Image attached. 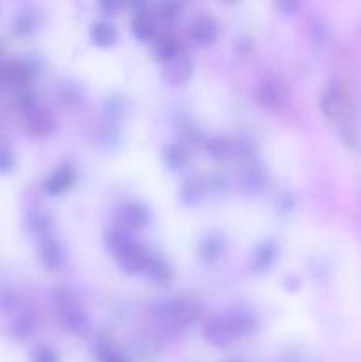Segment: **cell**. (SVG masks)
Here are the masks:
<instances>
[{"mask_svg":"<svg viewBox=\"0 0 361 362\" xmlns=\"http://www.w3.org/2000/svg\"><path fill=\"white\" fill-rule=\"evenodd\" d=\"M193 60L186 55V53L180 52L179 55L173 60H170L168 64H165V69H163V80L166 81L172 87H180V85L188 83L193 76Z\"/></svg>","mask_w":361,"mask_h":362,"instance_id":"obj_8","label":"cell"},{"mask_svg":"<svg viewBox=\"0 0 361 362\" xmlns=\"http://www.w3.org/2000/svg\"><path fill=\"white\" fill-rule=\"evenodd\" d=\"M35 327H38L35 317H32V315H25V317H21L20 320L14 324V332H16V336H20V338H27V336L34 334Z\"/></svg>","mask_w":361,"mask_h":362,"instance_id":"obj_34","label":"cell"},{"mask_svg":"<svg viewBox=\"0 0 361 362\" xmlns=\"http://www.w3.org/2000/svg\"><path fill=\"white\" fill-rule=\"evenodd\" d=\"M52 300L53 304H55L60 325H62L67 332H71V334H85V332L88 331L91 322H88L87 313H85V310L80 306L76 297H74L69 290H53Z\"/></svg>","mask_w":361,"mask_h":362,"instance_id":"obj_1","label":"cell"},{"mask_svg":"<svg viewBox=\"0 0 361 362\" xmlns=\"http://www.w3.org/2000/svg\"><path fill=\"white\" fill-rule=\"evenodd\" d=\"M30 362H60L59 354L55 349L48 345H38L32 350Z\"/></svg>","mask_w":361,"mask_h":362,"instance_id":"obj_32","label":"cell"},{"mask_svg":"<svg viewBox=\"0 0 361 362\" xmlns=\"http://www.w3.org/2000/svg\"><path fill=\"white\" fill-rule=\"evenodd\" d=\"M52 226H53V219L52 216L46 214V212L35 211L32 212V214H28L27 230L30 233H34V235H38L39 239L52 235V233H50L52 232Z\"/></svg>","mask_w":361,"mask_h":362,"instance_id":"obj_26","label":"cell"},{"mask_svg":"<svg viewBox=\"0 0 361 362\" xmlns=\"http://www.w3.org/2000/svg\"><path fill=\"white\" fill-rule=\"evenodd\" d=\"M57 120L52 115V112L45 108H38L35 112L28 113V129L32 131V134L39 138H46L55 131Z\"/></svg>","mask_w":361,"mask_h":362,"instance_id":"obj_19","label":"cell"},{"mask_svg":"<svg viewBox=\"0 0 361 362\" xmlns=\"http://www.w3.org/2000/svg\"><path fill=\"white\" fill-rule=\"evenodd\" d=\"M180 300L177 297L170 299H161L151 306V315L158 324L166 325V327L179 329V315H180Z\"/></svg>","mask_w":361,"mask_h":362,"instance_id":"obj_16","label":"cell"},{"mask_svg":"<svg viewBox=\"0 0 361 362\" xmlns=\"http://www.w3.org/2000/svg\"><path fill=\"white\" fill-rule=\"evenodd\" d=\"M275 207L278 211V214H290L294 211V207H296V198L289 191H283V193H280L276 197Z\"/></svg>","mask_w":361,"mask_h":362,"instance_id":"obj_35","label":"cell"},{"mask_svg":"<svg viewBox=\"0 0 361 362\" xmlns=\"http://www.w3.org/2000/svg\"><path fill=\"white\" fill-rule=\"evenodd\" d=\"M59 99L66 108L80 110L87 105V92L78 81L67 80L60 85Z\"/></svg>","mask_w":361,"mask_h":362,"instance_id":"obj_18","label":"cell"},{"mask_svg":"<svg viewBox=\"0 0 361 362\" xmlns=\"http://www.w3.org/2000/svg\"><path fill=\"white\" fill-rule=\"evenodd\" d=\"M94 354L99 362H127L115 345L106 338H98L94 343Z\"/></svg>","mask_w":361,"mask_h":362,"instance_id":"obj_28","label":"cell"},{"mask_svg":"<svg viewBox=\"0 0 361 362\" xmlns=\"http://www.w3.org/2000/svg\"><path fill=\"white\" fill-rule=\"evenodd\" d=\"M183 6L179 2H163L158 6V16L165 21H176L180 16Z\"/></svg>","mask_w":361,"mask_h":362,"instance_id":"obj_33","label":"cell"},{"mask_svg":"<svg viewBox=\"0 0 361 362\" xmlns=\"http://www.w3.org/2000/svg\"><path fill=\"white\" fill-rule=\"evenodd\" d=\"M88 37H91L92 45L106 49L117 45V41H119V30H117L112 21L98 20L91 25Z\"/></svg>","mask_w":361,"mask_h":362,"instance_id":"obj_17","label":"cell"},{"mask_svg":"<svg viewBox=\"0 0 361 362\" xmlns=\"http://www.w3.org/2000/svg\"><path fill=\"white\" fill-rule=\"evenodd\" d=\"M14 165H16V159L13 152L6 147H0V173L13 172Z\"/></svg>","mask_w":361,"mask_h":362,"instance_id":"obj_36","label":"cell"},{"mask_svg":"<svg viewBox=\"0 0 361 362\" xmlns=\"http://www.w3.org/2000/svg\"><path fill=\"white\" fill-rule=\"evenodd\" d=\"M225 320L229 324L234 339L250 338V336H255L260 331V320H258V317L251 310L239 308V310L225 315Z\"/></svg>","mask_w":361,"mask_h":362,"instance_id":"obj_6","label":"cell"},{"mask_svg":"<svg viewBox=\"0 0 361 362\" xmlns=\"http://www.w3.org/2000/svg\"><path fill=\"white\" fill-rule=\"evenodd\" d=\"M255 94H257V101L269 110H280L289 103V88L278 78H264L257 85Z\"/></svg>","mask_w":361,"mask_h":362,"instance_id":"obj_3","label":"cell"},{"mask_svg":"<svg viewBox=\"0 0 361 362\" xmlns=\"http://www.w3.org/2000/svg\"><path fill=\"white\" fill-rule=\"evenodd\" d=\"M202 306L195 299H183L180 300V315H179V329L190 327L191 324L200 318Z\"/></svg>","mask_w":361,"mask_h":362,"instance_id":"obj_29","label":"cell"},{"mask_svg":"<svg viewBox=\"0 0 361 362\" xmlns=\"http://www.w3.org/2000/svg\"><path fill=\"white\" fill-rule=\"evenodd\" d=\"M234 144V156H239L243 159H250L257 154L258 147H257V141L246 133H239L236 138L232 140Z\"/></svg>","mask_w":361,"mask_h":362,"instance_id":"obj_31","label":"cell"},{"mask_svg":"<svg viewBox=\"0 0 361 362\" xmlns=\"http://www.w3.org/2000/svg\"><path fill=\"white\" fill-rule=\"evenodd\" d=\"M142 274L145 276V279H147V281L154 283V285H159V286H165V285H170V283H172L173 269H172V265H170L168 262L161 257V255L152 253L151 251L147 257V262H145V265H144V271H142Z\"/></svg>","mask_w":361,"mask_h":362,"instance_id":"obj_13","label":"cell"},{"mask_svg":"<svg viewBox=\"0 0 361 362\" xmlns=\"http://www.w3.org/2000/svg\"><path fill=\"white\" fill-rule=\"evenodd\" d=\"M227 239L219 232H209L198 243V257L205 264H214L225 255Z\"/></svg>","mask_w":361,"mask_h":362,"instance_id":"obj_14","label":"cell"},{"mask_svg":"<svg viewBox=\"0 0 361 362\" xmlns=\"http://www.w3.org/2000/svg\"><path fill=\"white\" fill-rule=\"evenodd\" d=\"M119 219L122 226L133 230L147 228L152 221V212L144 202H126L119 211Z\"/></svg>","mask_w":361,"mask_h":362,"instance_id":"obj_10","label":"cell"},{"mask_svg":"<svg viewBox=\"0 0 361 362\" xmlns=\"http://www.w3.org/2000/svg\"><path fill=\"white\" fill-rule=\"evenodd\" d=\"M38 258L46 271H59L66 264L67 253L59 239H55L53 235H48L39 239Z\"/></svg>","mask_w":361,"mask_h":362,"instance_id":"obj_5","label":"cell"},{"mask_svg":"<svg viewBox=\"0 0 361 362\" xmlns=\"http://www.w3.org/2000/svg\"><path fill=\"white\" fill-rule=\"evenodd\" d=\"M152 52H154V59L158 60V62L168 64L170 60H173L180 53L179 41L170 34L159 35V37L154 39Z\"/></svg>","mask_w":361,"mask_h":362,"instance_id":"obj_23","label":"cell"},{"mask_svg":"<svg viewBox=\"0 0 361 362\" xmlns=\"http://www.w3.org/2000/svg\"><path fill=\"white\" fill-rule=\"evenodd\" d=\"M122 7L124 4L117 2V0H103V2L98 4V9L103 16H115Z\"/></svg>","mask_w":361,"mask_h":362,"instance_id":"obj_38","label":"cell"},{"mask_svg":"<svg viewBox=\"0 0 361 362\" xmlns=\"http://www.w3.org/2000/svg\"><path fill=\"white\" fill-rule=\"evenodd\" d=\"M39 27V20L34 13H20L13 21V32L20 37L32 35Z\"/></svg>","mask_w":361,"mask_h":362,"instance_id":"obj_30","label":"cell"},{"mask_svg":"<svg viewBox=\"0 0 361 362\" xmlns=\"http://www.w3.org/2000/svg\"><path fill=\"white\" fill-rule=\"evenodd\" d=\"M280 257V246L276 240L265 239L260 240L257 246L253 247L250 255V271L253 274H265L273 269Z\"/></svg>","mask_w":361,"mask_h":362,"instance_id":"obj_4","label":"cell"},{"mask_svg":"<svg viewBox=\"0 0 361 362\" xmlns=\"http://www.w3.org/2000/svg\"><path fill=\"white\" fill-rule=\"evenodd\" d=\"M74 182H76V170H74V166L64 163L46 177L45 191L52 197H60V194L67 193Z\"/></svg>","mask_w":361,"mask_h":362,"instance_id":"obj_12","label":"cell"},{"mask_svg":"<svg viewBox=\"0 0 361 362\" xmlns=\"http://www.w3.org/2000/svg\"><path fill=\"white\" fill-rule=\"evenodd\" d=\"M227 184H229V180H227L225 175H222V173H214V175H211L207 179L205 187L211 189L212 193H223V191L227 189Z\"/></svg>","mask_w":361,"mask_h":362,"instance_id":"obj_37","label":"cell"},{"mask_svg":"<svg viewBox=\"0 0 361 362\" xmlns=\"http://www.w3.org/2000/svg\"><path fill=\"white\" fill-rule=\"evenodd\" d=\"M156 28H158L156 27V20L149 11L134 14L133 20H131V34L142 42L152 41L156 37Z\"/></svg>","mask_w":361,"mask_h":362,"instance_id":"obj_22","label":"cell"},{"mask_svg":"<svg viewBox=\"0 0 361 362\" xmlns=\"http://www.w3.org/2000/svg\"><path fill=\"white\" fill-rule=\"evenodd\" d=\"M230 362H237V361H230Z\"/></svg>","mask_w":361,"mask_h":362,"instance_id":"obj_41","label":"cell"},{"mask_svg":"<svg viewBox=\"0 0 361 362\" xmlns=\"http://www.w3.org/2000/svg\"><path fill=\"white\" fill-rule=\"evenodd\" d=\"M345 110V90L340 81H329L321 94V112L326 119L336 120Z\"/></svg>","mask_w":361,"mask_h":362,"instance_id":"obj_7","label":"cell"},{"mask_svg":"<svg viewBox=\"0 0 361 362\" xmlns=\"http://www.w3.org/2000/svg\"><path fill=\"white\" fill-rule=\"evenodd\" d=\"M202 336L207 343H211L216 349H225L234 341V336L230 332L229 324H227L225 317L222 315H214V317L207 318L202 325Z\"/></svg>","mask_w":361,"mask_h":362,"instance_id":"obj_9","label":"cell"},{"mask_svg":"<svg viewBox=\"0 0 361 362\" xmlns=\"http://www.w3.org/2000/svg\"><path fill=\"white\" fill-rule=\"evenodd\" d=\"M188 37L198 48H209L219 37V27L211 14H198L188 25Z\"/></svg>","mask_w":361,"mask_h":362,"instance_id":"obj_2","label":"cell"},{"mask_svg":"<svg viewBox=\"0 0 361 362\" xmlns=\"http://www.w3.org/2000/svg\"><path fill=\"white\" fill-rule=\"evenodd\" d=\"M161 159H163V165H165L170 172H177V170H180L186 166L188 154H186V151H184L183 145L168 144L163 147Z\"/></svg>","mask_w":361,"mask_h":362,"instance_id":"obj_24","label":"cell"},{"mask_svg":"<svg viewBox=\"0 0 361 362\" xmlns=\"http://www.w3.org/2000/svg\"><path fill=\"white\" fill-rule=\"evenodd\" d=\"M308 32H310V39L317 48H326L331 37V32H329V25L326 23V20L319 14H314L308 21Z\"/></svg>","mask_w":361,"mask_h":362,"instance_id":"obj_25","label":"cell"},{"mask_svg":"<svg viewBox=\"0 0 361 362\" xmlns=\"http://www.w3.org/2000/svg\"><path fill=\"white\" fill-rule=\"evenodd\" d=\"M204 151L212 161H229L230 158H234L232 140L225 136H219V134L205 138Z\"/></svg>","mask_w":361,"mask_h":362,"instance_id":"obj_20","label":"cell"},{"mask_svg":"<svg viewBox=\"0 0 361 362\" xmlns=\"http://www.w3.org/2000/svg\"><path fill=\"white\" fill-rule=\"evenodd\" d=\"M126 112V98H122V95H108L103 103V113H105V119L108 120V124H115L122 120Z\"/></svg>","mask_w":361,"mask_h":362,"instance_id":"obj_27","label":"cell"},{"mask_svg":"<svg viewBox=\"0 0 361 362\" xmlns=\"http://www.w3.org/2000/svg\"><path fill=\"white\" fill-rule=\"evenodd\" d=\"M138 240L124 228H112L105 235V246L110 253L115 257V260L122 258L130 251H133L138 246Z\"/></svg>","mask_w":361,"mask_h":362,"instance_id":"obj_15","label":"cell"},{"mask_svg":"<svg viewBox=\"0 0 361 362\" xmlns=\"http://www.w3.org/2000/svg\"><path fill=\"white\" fill-rule=\"evenodd\" d=\"M269 186V172L262 163L250 161L241 173V187L248 194H260Z\"/></svg>","mask_w":361,"mask_h":362,"instance_id":"obj_11","label":"cell"},{"mask_svg":"<svg viewBox=\"0 0 361 362\" xmlns=\"http://www.w3.org/2000/svg\"><path fill=\"white\" fill-rule=\"evenodd\" d=\"M278 9L282 11L283 14H287V16H292V14H296L297 11L301 9V4L294 2V0H287V2H280L278 4Z\"/></svg>","mask_w":361,"mask_h":362,"instance_id":"obj_40","label":"cell"},{"mask_svg":"<svg viewBox=\"0 0 361 362\" xmlns=\"http://www.w3.org/2000/svg\"><path fill=\"white\" fill-rule=\"evenodd\" d=\"M283 288H285L287 292H290V293L297 292V290L301 288V279L297 278V276H294V274L285 276V278H283Z\"/></svg>","mask_w":361,"mask_h":362,"instance_id":"obj_39","label":"cell"},{"mask_svg":"<svg viewBox=\"0 0 361 362\" xmlns=\"http://www.w3.org/2000/svg\"><path fill=\"white\" fill-rule=\"evenodd\" d=\"M205 182L200 179H195V177H190L183 182L179 189V200L184 207H197L205 197Z\"/></svg>","mask_w":361,"mask_h":362,"instance_id":"obj_21","label":"cell"}]
</instances>
